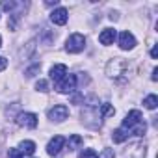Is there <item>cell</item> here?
<instances>
[{"instance_id":"cell-1","label":"cell","mask_w":158,"mask_h":158,"mask_svg":"<svg viewBox=\"0 0 158 158\" xmlns=\"http://www.w3.org/2000/svg\"><path fill=\"white\" fill-rule=\"evenodd\" d=\"M127 69H128L127 60H123V58H114V60H110L108 65H106V74H108L110 78H117V76L125 74Z\"/></svg>"},{"instance_id":"cell-26","label":"cell","mask_w":158,"mask_h":158,"mask_svg":"<svg viewBox=\"0 0 158 158\" xmlns=\"http://www.w3.org/2000/svg\"><path fill=\"white\" fill-rule=\"evenodd\" d=\"M8 67V60L6 58H2V56H0V71H4Z\"/></svg>"},{"instance_id":"cell-19","label":"cell","mask_w":158,"mask_h":158,"mask_svg":"<svg viewBox=\"0 0 158 158\" xmlns=\"http://www.w3.org/2000/svg\"><path fill=\"white\" fill-rule=\"evenodd\" d=\"M80 158H99V154L93 151V149H84L80 152Z\"/></svg>"},{"instance_id":"cell-25","label":"cell","mask_w":158,"mask_h":158,"mask_svg":"<svg viewBox=\"0 0 158 158\" xmlns=\"http://www.w3.org/2000/svg\"><path fill=\"white\" fill-rule=\"evenodd\" d=\"M15 26H17V15H11V19L8 21V28L10 30H15Z\"/></svg>"},{"instance_id":"cell-15","label":"cell","mask_w":158,"mask_h":158,"mask_svg":"<svg viewBox=\"0 0 158 158\" xmlns=\"http://www.w3.org/2000/svg\"><path fill=\"white\" fill-rule=\"evenodd\" d=\"M143 104H145V108L154 110V108L158 106V97H156V95H147V97L143 99Z\"/></svg>"},{"instance_id":"cell-3","label":"cell","mask_w":158,"mask_h":158,"mask_svg":"<svg viewBox=\"0 0 158 158\" xmlns=\"http://www.w3.org/2000/svg\"><path fill=\"white\" fill-rule=\"evenodd\" d=\"M74 89H76V76L74 74H65L60 82H56L58 93H73Z\"/></svg>"},{"instance_id":"cell-14","label":"cell","mask_w":158,"mask_h":158,"mask_svg":"<svg viewBox=\"0 0 158 158\" xmlns=\"http://www.w3.org/2000/svg\"><path fill=\"white\" fill-rule=\"evenodd\" d=\"M19 151H21L23 154H34V152H35V143L30 141V139H24V141H21Z\"/></svg>"},{"instance_id":"cell-4","label":"cell","mask_w":158,"mask_h":158,"mask_svg":"<svg viewBox=\"0 0 158 158\" xmlns=\"http://www.w3.org/2000/svg\"><path fill=\"white\" fill-rule=\"evenodd\" d=\"M141 121H143L141 112H139V110H130V112L125 115V119H123V128H125V130H132V128L138 127Z\"/></svg>"},{"instance_id":"cell-23","label":"cell","mask_w":158,"mask_h":158,"mask_svg":"<svg viewBox=\"0 0 158 158\" xmlns=\"http://www.w3.org/2000/svg\"><path fill=\"white\" fill-rule=\"evenodd\" d=\"M8 158H23V152H21L19 149H10Z\"/></svg>"},{"instance_id":"cell-9","label":"cell","mask_w":158,"mask_h":158,"mask_svg":"<svg viewBox=\"0 0 158 158\" xmlns=\"http://www.w3.org/2000/svg\"><path fill=\"white\" fill-rule=\"evenodd\" d=\"M119 47L123 50H130L136 47V37L130 34V32H121L119 34Z\"/></svg>"},{"instance_id":"cell-18","label":"cell","mask_w":158,"mask_h":158,"mask_svg":"<svg viewBox=\"0 0 158 158\" xmlns=\"http://www.w3.org/2000/svg\"><path fill=\"white\" fill-rule=\"evenodd\" d=\"M145 128H147V127H145V123L141 121V123H139L138 127H134V128H132L130 132H132L134 136H143V134H145Z\"/></svg>"},{"instance_id":"cell-5","label":"cell","mask_w":158,"mask_h":158,"mask_svg":"<svg viewBox=\"0 0 158 158\" xmlns=\"http://www.w3.org/2000/svg\"><path fill=\"white\" fill-rule=\"evenodd\" d=\"M67 115H69V108H67L65 104H58V106H54V108L48 110V119L54 121V123H61V121H65Z\"/></svg>"},{"instance_id":"cell-29","label":"cell","mask_w":158,"mask_h":158,"mask_svg":"<svg viewBox=\"0 0 158 158\" xmlns=\"http://www.w3.org/2000/svg\"><path fill=\"white\" fill-rule=\"evenodd\" d=\"M110 19H112V21H117V13L112 11V13H110Z\"/></svg>"},{"instance_id":"cell-11","label":"cell","mask_w":158,"mask_h":158,"mask_svg":"<svg viewBox=\"0 0 158 158\" xmlns=\"http://www.w3.org/2000/svg\"><path fill=\"white\" fill-rule=\"evenodd\" d=\"M115 37H117L115 30H114V28H106V30H102V32H101L99 41H101V45H106V47H108V45H114Z\"/></svg>"},{"instance_id":"cell-8","label":"cell","mask_w":158,"mask_h":158,"mask_svg":"<svg viewBox=\"0 0 158 158\" xmlns=\"http://www.w3.org/2000/svg\"><path fill=\"white\" fill-rule=\"evenodd\" d=\"M125 158H145V145L143 143H132L125 151Z\"/></svg>"},{"instance_id":"cell-12","label":"cell","mask_w":158,"mask_h":158,"mask_svg":"<svg viewBox=\"0 0 158 158\" xmlns=\"http://www.w3.org/2000/svg\"><path fill=\"white\" fill-rule=\"evenodd\" d=\"M65 74H67V67L63 63H56L54 67H50V78L54 82H60Z\"/></svg>"},{"instance_id":"cell-10","label":"cell","mask_w":158,"mask_h":158,"mask_svg":"<svg viewBox=\"0 0 158 158\" xmlns=\"http://www.w3.org/2000/svg\"><path fill=\"white\" fill-rule=\"evenodd\" d=\"M67 19H69V13H67L65 8H58V10H54V11L50 13V21H52L54 24H58V26H63V24L67 23Z\"/></svg>"},{"instance_id":"cell-2","label":"cell","mask_w":158,"mask_h":158,"mask_svg":"<svg viewBox=\"0 0 158 158\" xmlns=\"http://www.w3.org/2000/svg\"><path fill=\"white\" fill-rule=\"evenodd\" d=\"M86 47V37L82 34H73L69 35V39L65 41V50L69 54H78V52H82Z\"/></svg>"},{"instance_id":"cell-22","label":"cell","mask_w":158,"mask_h":158,"mask_svg":"<svg viewBox=\"0 0 158 158\" xmlns=\"http://www.w3.org/2000/svg\"><path fill=\"white\" fill-rule=\"evenodd\" d=\"M35 73H39V63H35L34 67H30V69H26V76H28V78H32V76H35Z\"/></svg>"},{"instance_id":"cell-21","label":"cell","mask_w":158,"mask_h":158,"mask_svg":"<svg viewBox=\"0 0 158 158\" xmlns=\"http://www.w3.org/2000/svg\"><path fill=\"white\" fill-rule=\"evenodd\" d=\"M15 6H17V4L11 2V0H10V2H8V0H4V2H2V10H4V11H13Z\"/></svg>"},{"instance_id":"cell-16","label":"cell","mask_w":158,"mask_h":158,"mask_svg":"<svg viewBox=\"0 0 158 158\" xmlns=\"http://www.w3.org/2000/svg\"><path fill=\"white\" fill-rule=\"evenodd\" d=\"M82 145V138L80 136H71L69 138V151H74V149H78V147H80Z\"/></svg>"},{"instance_id":"cell-30","label":"cell","mask_w":158,"mask_h":158,"mask_svg":"<svg viewBox=\"0 0 158 158\" xmlns=\"http://www.w3.org/2000/svg\"><path fill=\"white\" fill-rule=\"evenodd\" d=\"M0 47H2V37H0Z\"/></svg>"},{"instance_id":"cell-7","label":"cell","mask_w":158,"mask_h":158,"mask_svg":"<svg viewBox=\"0 0 158 158\" xmlns=\"http://www.w3.org/2000/svg\"><path fill=\"white\" fill-rule=\"evenodd\" d=\"M63 147H65V138H63V136H54V138L48 141V145H47V152H48L50 156H56V154L61 152Z\"/></svg>"},{"instance_id":"cell-6","label":"cell","mask_w":158,"mask_h":158,"mask_svg":"<svg viewBox=\"0 0 158 158\" xmlns=\"http://www.w3.org/2000/svg\"><path fill=\"white\" fill-rule=\"evenodd\" d=\"M17 125L24 128H35L37 127V115L32 112H23L17 115Z\"/></svg>"},{"instance_id":"cell-27","label":"cell","mask_w":158,"mask_h":158,"mask_svg":"<svg viewBox=\"0 0 158 158\" xmlns=\"http://www.w3.org/2000/svg\"><path fill=\"white\" fill-rule=\"evenodd\" d=\"M151 78H152V80H154V82L158 80V69H156V67L152 69V76H151Z\"/></svg>"},{"instance_id":"cell-13","label":"cell","mask_w":158,"mask_h":158,"mask_svg":"<svg viewBox=\"0 0 158 158\" xmlns=\"http://www.w3.org/2000/svg\"><path fill=\"white\" fill-rule=\"evenodd\" d=\"M128 136H130V134H128V130H125V128L121 127V128H115V130H114L112 139H114L115 143H123L125 139H128Z\"/></svg>"},{"instance_id":"cell-17","label":"cell","mask_w":158,"mask_h":158,"mask_svg":"<svg viewBox=\"0 0 158 158\" xmlns=\"http://www.w3.org/2000/svg\"><path fill=\"white\" fill-rule=\"evenodd\" d=\"M101 114H102V117H110V115H114V114H115V110H114V106H112L110 102H104V104H102Z\"/></svg>"},{"instance_id":"cell-24","label":"cell","mask_w":158,"mask_h":158,"mask_svg":"<svg viewBox=\"0 0 158 158\" xmlns=\"http://www.w3.org/2000/svg\"><path fill=\"white\" fill-rule=\"evenodd\" d=\"M99 158H114V151H112V149H104V151L99 154Z\"/></svg>"},{"instance_id":"cell-28","label":"cell","mask_w":158,"mask_h":158,"mask_svg":"<svg viewBox=\"0 0 158 158\" xmlns=\"http://www.w3.org/2000/svg\"><path fill=\"white\" fill-rule=\"evenodd\" d=\"M151 56H152V58H156V56H158V47H152V50H151Z\"/></svg>"},{"instance_id":"cell-20","label":"cell","mask_w":158,"mask_h":158,"mask_svg":"<svg viewBox=\"0 0 158 158\" xmlns=\"http://www.w3.org/2000/svg\"><path fill=\"white\" fill-rule=\"evenodd\" d=\"M35 89L41 91V93H47V91H48V82H47V80H39V82L35 84Z\"/></svg>"}]
</instances>
